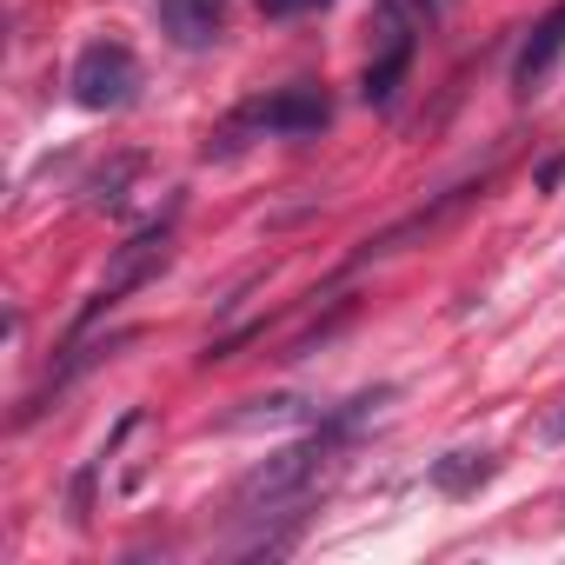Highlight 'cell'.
<instances>
[{
	"label": "cell",
	"instance_id": "7c38bea8",
	"mask_svg": "<svg viewBox=\"0 0 565 565\" xmlns=\"http://www.w3.org/2000/svg\"><path fill=\"white\" fill-rule=\"evenodd\" d=\"M552 439H565V413H558V419H552Z\"/></svg>",
	"mask_w": 565,
	"mask_h": 565
},
{
	"label": "cell",
	"instance_id": "5b68a950",
	"mask_svg": "<svg viewBox=\"0 0 565 565\" xmlns=\"http://www.w3.org/2000/svg\"><path fill=\"white\" fill-rule=\"evenodd\" d=\"M373 21H380V34H373L380 47H373L366 81H360V100L366 107H393L399 87H406V67H413V14H406V0H380Z\"/></svg>",
	"mask_w": 565,
	"mask_h": 565
},
{
	"label": "cell",
	"instance_id": "8992f818",
	"mask_svg": "<svg viewBox=\"0 0 565 565\" xmlns=\"http://www.w3.org/2000/svg\"><path fill=\"white\" fill-rule=\"evenodd\" d=\"M472 193H486V173H479V180H459V186H446V193H439L433 206H419V213H406L399 226H386V233H373V239H366V246H360L353 259H386V253H406L413 239H426L433 226H446V220H452V213H459V206H466Z\"/></svg>",
	"mask_w": 565,
	"mask_h": 565
},
{
	"label": "cell",
	"instance_id": "277c9868",
	"mask_svg": "<svg viewBox=\"0 0 565 565\" xmlns=\"http://www.w3.org/2000/svg\"><path fill=\"white\" fill-rule=\"evenodd\" d=\"M67 87H74V100H81L87 114H114V107L134 100V87H140V61H134L120 41H87L81 61H74V74H67Z\"/></svg>",
	"mask_w": 565,
	"mask_h": 565
},
{
	"label": "cell",
	"instance_id": "6da1fadb",
	"mask_svg": "<svg viewBox=\"0 0 565 565\" xmlns=\"http://www.w3.org/2000/svg\"><path fill=\"white\" fill-rule=\"evenodd\" d=\"M373 399H386V393H366V399H353V406H340L327 426H313L307 439H294V446H279L273 459H259L246 479H239V492H233V512L239 519H273V512H287L294 499H307V486L327 472V459L353 439V426L366 419V406Z\"/></svg>",
	"mask_w": 565,
	"mask_h": 565
},
{
	"label": "cell",
	"instance_id": "7a4b0ae2",
	"mask_svg": "<svg viewBox=\"0 0 565 565\" xmlns=\"http://www.w3.org/2000/svg\"><path fill=\"white\" fill-rule=\"evenodd\" d=\"M327 120H333V100H327V87H313V81H294V87H279V94H266V100L239 107V114L220 127V147H206V153H233L246 127H253V134H279V140H300V134H320Z\"/></svg>",
	"mask_w": 565,
	"mask_h": 565
},
{
	"label": "cell",
	"instance_id": "3957f363",
	"mask_svg": "<svg viewBox=\"0 0 565 565\" xmlns=\"http://www.w3.org/2000/svg\"><path fill=\"white\" fill-rule=\"evenodd\" d=\"M173 259V220H153V226H140L134 239H120L114 246V259H107V273H100V287H94V300H87V313L74 320V340L107 313V307H120L127 294H140L147 279H160V266Z\"/></svg>",
	"mask_w": 565,
	"mask_h": 565
},
{
	"label": "cell",
	"instance_id": "9c48e42d",
	"mask_svg": "<svg viewBox=\"0 0 565 565\" xmlns=\"http://www.w3.org/2000/svg\"><path fill=\"white\" fill-rule=\"evenodd\" d=\"M486 479H492V452H446V459L433 466V486L452 492V499H459V492H479Z\"/></svg>",
	"mask_w": 565,
	"mask_h": 565
},
{
	"label": "cell",
	"instance_id": "52a82bcc",
	"mask_svg": "<svg viewBox=\"0 0 565 565\" xmlns=\"http://www.w3.org/2000/svg\"><path fill=\"white\" fill-rule=\"evenodd\" d=\"M160 28H167L173 47L200 54L226 34V0H160Z\"/></svg>",
	"mask_w": 565,
	"mask_h": 565
},
{
	"label": "cell",
	"instance_id": "ba28073f",
	"mask_svg": "<svg viewBox=\"0 0 565 565\" xmlns=\"http://www.w3.org/2000/svg\"><path fill=\"white\" fill-rule=\"evenodd\" d=\"M558 54H565V0H558L545 21H532L525 47H519V61H512V87H519V94H539V81L552 74Z\"/></svg>",
	"mask_w": 565,
	"mask_h": 565
},
{
	"label": "cell",
	"instance_id": "8fae6325",
	"mask_svg": "<svg viewBox=\"0 0 565 565\" xmlns=\"http://www.w3.org/2000/svg\"><path fill=\"white\" fill-rule=\"evenodd\" d=\"M558 180H565V153H552V160H545V167H539V193H552V186H558Z\"/></svg>",
	"mask_w": 565,
	"mask_h": 565
},
{
	"label": "cell",
	"instance_id": "30bf717a",
	"mask_svg": "<svg viewBox=\"0 0 565 565\" xmlns=\"http://www.w3.org/2000/svg\"><path fill=\"white\" fill-rule=\"evenodd\" d=\"M259 8H266L273 21H287V14H307V8H320V0H259Z\"/></svg>",
	"mask_w": 565,
	"mask_h": 565
}]
</instances>
